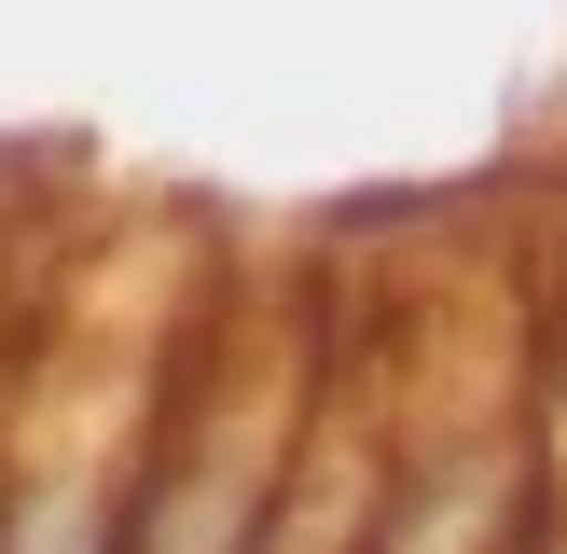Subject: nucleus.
<instances>
[{
	"label": "nucleus",
	"mask_w": 567,
	"mask_h": 554,
	"mask_svg": "<svg viewBox=\"0 0 567 554\" xmlns=\"http://www.w3.org/2000/svg\"><path fill=\"white\" fill-rule=\"evenodd\" d=\"M319 360L277 332L249 347V305H208L194 319V360L153 416V458H138L125 499V554H264L277 499H291V458L319 430Z\"/></svg>",
	"instance_id": "f257e3e1"
}]
</instances>
